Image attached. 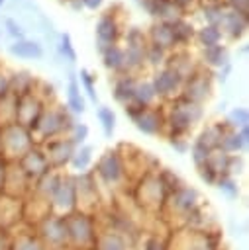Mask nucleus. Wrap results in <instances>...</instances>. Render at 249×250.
<instances>
[{
    "label": "nucleus",
    "instance_id": "1",
    "mask_svg": "<svg viewBox=\"0 0 249 250\" xmlns=\"http://www.w3.org/2000/svg\"><path fill=\"white\" fill-rule=\"evenodd\" d=\"M75 119L71 115V111L63 105H45L39 119L35 121L31 133L33 145H43L47 141L59 139V137H67L69 131L73 129Z\"/></svg>",
    "mask_w": 249,
    "mask_h": 250
},
{
    "label": "nucleus",
    "instance_id": "2",
    "mask_svg": "<svg viewBox=\"0 0 249 250\" xmlns=\"http://www.w3.org/2000/svg\"><path fill=\"white\" fill-rule=\"evenodd\" d=\"M200 203H202L200 193H198L194 188H190V186H186V184L182 182L178 188H174L173 191L167 193L165 203H163V207H161V211H159L157 217H159L161 223L165 225V221L173 215L174 219H178V223H176L174 229H180V227H186L190 215L200 207ZM174 229H173V230H174Z\"/></svg>",
    "mask_w": 249,
    "mask_h": 250
},
{
    "label": "nucleus",
    "instance_id": "3",
    "mask_svg": "<svg viewBox=\"0 0 249 250\" xmlns=\"http://www.w3.org/2000/svg\"><path fill=\"white\" fill-rule=\"evenodd\" d=\"M165 111V133L167 137H184L204 115L200 104H194L182 96L171 100L169 109Z\"/></svg>",
    "mask_w": 249,
    "mask_h": 250
},
{
    "label": "nucleus",
    "instance_id": "4",
    "mask_svg": "<svg viewBox=\"0 0 249 250\" xmlns=\"http://www.w3.org/2000/svg\"><path fill=\"white\" fill-rule=\"evenodd\" d=\"M165 197H167L165 184H163L159 172H155V170L143 174L137 180V186L133 188V201L147 215H159V211L165 203Z\"/></svg>",
    "mask_w": 249,
    "mask_h": 250
},
{
    "label": "nucleus",
    "instance_id": "5",
    "mask_svg": "<svg viewBox=\"0 0 249 250\" xmlns=\"http://www.w3.org/2000/svg\"><path fill=\"white\" fill-rule=\"evenodd\" d=\"M220 248V232L212 230H196L190 227H180L169 230L167 248L165 250H218Z\"/></svg>",
    "mask_w": 249,
    "mask_h": 250
},
{
    "label": "nucleus",
    "instance_id": "6",
    "mask_svg": "<svg viewBox=\"0 0 249 250\" xmlns=\"http://www.w3.org/2000/svg\"><path fill=\"white\" fill-rule=\"evenodd\" d=\"M67 227V242L69 248L75 250H92L96 238V219L92 215L73 211L65 217Z\"/></svg>",
    "mask_w": 249,
    "mask_h": 250
},
{
    "label": "nucleus",
    "instance_id": "7",
    "mask_svg": "<svg viewBox=\"0 0 249 250\" xmlns=\"http://www.w3.org/2000/svg\"><path fill=\"white\" fill-rule=\"evenodd\" d=\"M8 10L14 12V20L25 29V31H37L43 33L47 39L57 35L53 21L43 14L41 8L35 6V2H10Z\"/></svg>",
    "mask_w": 249,
    "mask_h": 250
},
{
    "label": "nucleus",
    "instance_id": "8",
    "mask_svg": "<svg viewBox=\"0 0 249 250\" xmlns=\"http://www.w3.org/2000/svg\"><path fill=\"white\" fill-rule=\"evenodd\" d=\"M94 176H96V182L98 184L110 188L112 191L114 189H125L127 176H125L124 162H122V156H120L118 148L104 150V154L96 162Z\"/></svg>",
    "mask_w": 249,
    "mask_h": 250
},
{
    "label": "nucleus",
    "instance_id": "9",
    "mask_svg": "<svg viewBox=\"0 0 249 250\" xmlns=\"http://www.w3.org/2000/svg\"><path fill=\"white\" fill-rule=\"evenodd\" d=\"M0 141H2V158L6 162H18L33 146L31 133L18 123L0 127Z\"/></svg>",
    "mask_w": 249,
    "mask_h": 250
},
{
    "label": "nucleus",
    "instance_id": "10",
    "mask_svg": "<svg viewBox=\"0 0 249 250\" xmlns=\"http://www.w3.org/2000/svg\"><path fill=\"white\" fill-rule=\"evenodd\" d=\"M75 191H76V211L96 217L102 211L100 205V189L94 172H80L75 176Z\"/></svg>",
    "mask_w": 249,
    "mask_h": 250
},
{
    "label": "nucleus",
    "instance_id": "11",
    "mask_svg": "<svg viewBox=\"0 0 249 250\" xmlns=\"http://www.w3.org/2000/svg\"><path fill=\"white\" fill-rule=\"evenodd\" d=\"M31 229L47 250H61V248L69 246L65 217H57V215L49 213L43 219H39Z\"/></svg>",
    "mask_w": 249,
    "mask_h": 250
},
{
    "label": "nucleus",
    "instance_id": "12",
    "mask_svg": "<svg viewBox=\"0 0 249 250\" xmlns=\"http://www.w3.org/2000/svg\"><path fill=\"white\" fill-rule=\"evenodd\" d=\"M73 211H76V191H75V176L73 174H65L61 176L51 201H49V213L57 215V217H67Z\"/></svg>",
    "mask_w": 249,
    "mask_h": 250
},
{
    "label": "nucleus",
    "instance_id": "13",
    "mask_svg": "<svg viewBox=\"0 0 249 250\" xmlns=\"http://www.w3.org/2000/svg\"><path fill=\"white\" fill-rule=\"evenodd\" d=\"M43 107H45V100L39 94H35L33 90L27 94L16 96V123L25 127L27 131H31L35 121L39 119Z\"/></svg>",
    "mask_w": 249,
    "mask_h": 250
},
{
    "label": "nucleus",
    "instance_id": "14",
    "mask_svg": "<svg viewBox=\"0 0 249 250\" xmlns=\"http://www.w3.org/2000/svg\"><path fill=\"white\" fill-rule=\"evenodd\" d=\"M178 96L202 105V102H206L212 96V74L204 68H196L190 76L184 78V84Z\"/></svg>",
    "mask_w": 249,
    "mask_h": 250
},
{
    "label": "nucleus",
    "instance_id": "15",
    "mask_svg": "<svg viewBox=\"0 0 249 250\" xmlns=\"http://www.w3.org/2000/svg\"><path fill=\"white\" fill-rule=\"evenodd\" d=\"M182 84H184V76L178 70H174L173 66H163L151 78V86L155 90V96L169 100V102L174 98L176 92L182 90Z\"/></svg>",
    "mask_w": 249,
    "mask_h": 250
},
{
    "label": "nucleus",
    "instance_id": "16",
    "mask_svg": "<svg viewBox=\"0 0 249 250\" xmlns=\"http://www.w3.org/2000/svg\"><path fill=\"white\" fill-rule=\"evenodd\" d=\"M39 146L43 148L51 170H63L71 162V158H73V154L76 150V145L69 137H59V139L47 141V143H43Z\"/></svg>",
    "mask_w": 249,
    "mask_h": 250
},
{
    "label": "nucleus",
    "instance_id": "17",
    "mask_svg": "<svg viewBox=\"0 0 249 250\" xmlns=\"http://www.w3.org/2000/svg\"><path fill=\"white\" fill-rule=\"evenodd\" d=\"M18 164H20L22 172L25 174V178L29 180L31 186L51 170V166H49V162H47V156H45V152H43V148H41L39 145H33V146L18 160Z\"/></svg>",
    "mask_w": 249,
    "mask_h": 250
},
{
    "label": "nucleus",
    "instance_id": "18",
    "mask_svg": "<svg viewBox=\"0 0 249 250\" xmlns=\"http://www.w3.org/2000/svg\"><path fill=\"white\" fill-rule=\"evenodd\" d=\"M31 189L29 180L25 178V174L22 172L18 162H6V170H4V182H2V193L10 195V197H18L24 199Z\"/></svg>",
    "mask_w": 249,
    "mask_h": 250
},
{
    "label": "nucleus",
    "instance_id": "19",
    "mask_svg": "<svg viewBox=\"0 0 249 250\" xmlns=\"http://www.w3.org/2000/svg\"><path fill=\"white\" fill-rule=\"evenodd\" d=\"M24 223V199L0 193V230H14Z\"/></svg>",
    "mask_w": 249,
    "mask_h": 250
},
{
    "label": "nucleus",
    "instance_id": "20",
    "mask_svg": "<svg viewBox=\"0 0 249 250\" xmlns=\"http://www.w3.org/2000/svg\"><path fill=\"white\" fill-rule=\"evenodd\" d=\"M120 29H122L120 21L112 10L102 14L100 20L96 21V47H98V51H102L108 45H116V41L120 37Z\"/></svg>",
    "mask_w": 249,
    "mask_h": 250
},
{
    "label": "nucleus",
    "instance_id": "21",
    "mask_svg": "<svg viewBox=\"0 0 249 250\" xmlns=\"http://www.w3.org/2000/svg\"><path fill=\"white\" fill-rule=\"evenodd\" d=\"M133 123L143 135H159L165 131V111L163 107H145Z\"/></svg>",
    "mask_w": 249,
    "mask_h": 250
},
{
    "label": "nucleus",
    "instance_id": "22",
    "mask_svg": "<svg viewBox=\"0 0 249 250\" xmlns=\"http://www.w3.org/2000/svg\"><path fill=\"white\" fill-rule=\"evenodd\" d=\"M10 250H47L33 229L25 223L10 230Z\"/></svg>",
    "mask_w": 249,
    "mask_h": 250
},
{
    "label": "nucleus",
    "instance_id": "23",
    "mask_svg": "<svg viewBox=\"0 0 249 250\" xmlns=\"http://www.w3.org/2000/svg\"><path fill=\"white\" fill-rule=\"evenodd\" d=\"M147 41L153 43V45H157V47H161V49H165L167 53H169L171 49H176L169 21H155V23L149 27Z\"/></svg>",
    "mask_w": 249,
    "mask_h": 250
},
{
    "label": "nucleus",
    "instance_id": "24",
    "mask_svg": "<svg viewBox=\"0 0 249 250\" xmlns=\"http://www.w3.org/2000/svg\"><path fill=\"white\" fill-rule=\"evenodd\" d=\"M247 21H249V18H245L233 10H225L224 18L220 21V31H225L231 39H239L247 31Z\"/></svg>",
    "mask_w": 249,
    "mask_h": 250
},
{
    "label": "nucleus",
    "instance_id": "25",
    "mask_svg": "<svg viewBox=\"0 0 249 250\" xmlns=\"http://www.w3.org/2000/svg\"><path fill=\"white\" fill-rule=\"evenodd\" d=\"M8 53L12 57H18V59H33V61H39L43 59L45 51H43V45L39 41H33V39H20V41H14L10 47H8Z\"/></svg>",
    "mask_w": 249,
    "mask_h": 250
},
{
    "label": "nucleus",
    "instance_id": "26",
    "mask_svg": "<svg viewBox=\"0 0 249 250\" xmlns=\"http://www.w3.org/2000/svg\"><path fill=\"white\" fill-rule=\"evenodd\" d=\"M135 84L137 80L131 76V74H120L116 76L114 80V86H112V96L118 104L122 105H127L133 102V92H135Z\"/></svg>",
    "mask_w": 249,
    "mask_h": 250
},
{
    "label": "nucleus",
    "instance_id": "27",
    "mask_svg": "<svg viewBox=\"0 0 249 250\" xmlns=\"http://www.w3.org/2000/svg\"><path fill=\"white\" fill-rule=\"evenodd\" d=\"M67 109L73 113H84L86 109V102L82 98L78 78L73 70H69L67 74Z\"/></svg>",
    "mask_w": 249,
    "mask_h": 250
},
{
    "label": "nucleus",
    "instance_id": "28",
    "mask_svg": "<svg viewBox=\"0 0 249 250\" xmlns=\"http://www.w3.org/2000/svg\"><path fill=\"white\" fill-rule=\"evenodd\" d=\"M145 10L153 18H157V21H169V20H174V18L182 16V12L171 0H147Z\"/></svg>",
    "mask_w": 249,
    "mask_h": 250
},
{
    "label": "nucleus",
    "instance_id": "29",
    "mask_svg": "<svg viewBox=\"0 0 249 250\" xmlns=\"http://www.w3.org/2000/svg\"><path fill=\"white\" fill-rule=\"evenodd\" d=\"M171 23V31H173V39H174V45H188L192 39H194V27L188 20H184L182 16L180 18H174V20H169Z\"/></svg>",
    "mask_w": 249,
    "mask_h": 250
},
{
    "label": "nucleus",
    "instance_id": "30",
    "mask_svg": "<svg viewBox=\"0 0 249 250\" xmlns=\"http://www.w3.org/2000/svg\"><path fill=\"white\" fill-rule=\"evenodd\" d=\"M102 55V62L108 70L112 72H122L124 70V49L118 45H108L100 51Z\"/></svg>",
    "mask_w": 249,
    "mask_h": 250
},
{
    "label": "nucleus",
    "instance_id": "31",
    "mask_svg": "<svg viewBox=\"0 0 249 250\" xmlns=\"http://www.w3.org/2000/svg\"><path fill=\"white\" fill-rule=\"evenodd\" d=\"M57 59L67 62V64L76 62V51L73 47V39H71L69 33H59L57 35Z\"/></svg>",
    "mask_w": 249,
    "mask_h": 250
},
{
    "label": "nucleus",
    "instance_id": "32",
    "mask_svg": "<svg viewBox=\"0 0 249 250\" xmlns=\"http://www.w3.org/2000/svg\"><path fill=\"white\" fill-rule=\"evenodd\" d=\"M155 90L151 86V80H139L135 84V92H133V104L141 105V107H151V104L155 102Z\"/></svg>",
    "mask_w": 249,
    "mask_h": 250
},
{
    "label": "nucleus",
    "instance_id": "33",
    "mask_svg": "<svg viewBox=\"0 0 249 250\" xmlns=\"http://www.w3.org/2000/svg\"><path fill=\"white\" fill-rule=\"evenodd\" d=\"M204 62L208 66L222 68L224 64L229 62V53H227V49L222 43L220 45H214V47H208V49H204Z\"/></svg>",
    "mask_w": 249,
    "mask_h": 250
},
{
    "label": "nucleus",
    "instance_id": "34",
    "mask_svg": "<svg viewBox=\"0 0 249 250\" xmlns=\"http://www.w3.org/2000/svg\"><path fill=\"white\" fill-rule=\"evenodd\" d=\"M92 152H94V148H92L90 145H78L69 164H71L78 174H80V172H86V168H88L90 162H92Z\"/></svg>",
    "mask_w": 249,
    "mask_h": 250
},
{
    "label": "nucleus",
    "instance_id": "35",
    "mask_svg": "<svg viewBox=\"0 0 249 250\" xmlns=\"http://www.w3.org/2000/svg\"><path fill=\"white\" fill-rule=\"evenodd\" d=\"M194 37L198 39V43H200L204 49L222 43V31H220L218 25H204V27H200V29L194 33Z\"/></svg>",
    "mask_w": 249,
    "mask_h": 250
},
{
    "label": "nucleus",
    "instance_id": "36",
    "mask_svg": "<svg viewBox=\"0 0 249 250\" xmlns=\"http://www.w3.org/2000/svg\"><path fill=\"white\" fill-rule=\"evenodd\" d=\"M224 4L220 0H208L204 6H202V16L206 20V25H218L220 27V21L224 18Z\"/></svg>",
    "mask_w": 249,
    "mask_h": 250
},
{
    "label": "nucleus",
    "instance_id": "37",
    "mask_svg": "<svg viewBox=\"0 0 249 250\" xmlns=\"http://www.w3.org/2000/svg\"><path fill=\"white\" fill-rule=\"evenodd\" d=\"M96 117L100 121V127L104 131V137L106 139H112V135L116 131V113H114V109L108 107V105H100L96 109Z\"/></svg>",
    "mask_w": 249,
    "mask_h": 250
},
{
    "label": "nucleus",
    "instance_id": "38",
    "mask_svg": "<svg viewBox=\"0 0 249 250\" xmlns=\"http://www.w3.org/2000/svg\"><path fill=\"white\" fill-rule=\"evenodd\" d=\"M76 78H78L80 88L86 92L88 100H90L92 104H98V94H96V76H94V74H90V70H88V68H80V70H78V74H76Z\"/></svg>",
    "mask_w": 249,
    "mask_h": 250
},
{
    "label": "nucleus",
    "instance_id": "39",
    "mask_svg": "<svg viewBox=\"0 0 249 250\" xmlns=\"http://www.w3.org/2000/svg\"><path fill=\"white\" fill-rule=\"evenodd\" d=\"M214 186H216L227 199H235V197L239 195V188H237V182H235L233 176H220Z\"/></svg>",
    "mask_w": 249,
    "mask_h": 250
},
{
    "label": "nucleus",
    "instance_id": "40",
    "mask_svg": "<svg viewBox=\"0 0 249 250\" xmlns=\"http://www.w3.org/2000/svg\"><path fill=\"white\" fill-rule=\"evenodd\" d=\"M225 123L231 127V129H239V127H245L249 125V111L245 107H233L229 113H227V119Z\"/></svg>",
    "mask_w": 249,
    "mask_h": 250
},
{
    "label": "nucleus",
    "instance_id": "41",
    "mask_svg": "<svg viewBox=\"0 0 249 250\" xmlns=\"http://www.w3.org/2000/svg\"><path fill=\"white\" fill-rule=\"evenodd\" d=\"M167 61H169V55H167L165 49H161V47H157L153 43L147 45V49H145V62H149L153 66H159V64L167 62Z\"/></svg>",
    "mask_w": 249,
    "mask_h": 250
},
{
    "label": "nucleus",
    "instance_id": "42",
    "mask_svg": "<svg viewBox=\"0 0 249 250\" xmlns=\"http://www.w3.org/2000/svg\"><path fill=\"white\" fill-rule=\"evenodd\" d=\"M88 133H90V129H88V125L86 123H78V121H75V125H73V129L69 131V139L78 146V145H84V141L88 139Z\"/></svg>",
    "mask_w": 249,
    "mask_h": 250
},
{
    "label": "nucleus",
    "instance_id": "43",
    "mask_svg": "<svg viewBox=\"0 0 249 250\" xmlns=\"http://www.w3.org/2000/svg\"><path fill=\"white\" fill-rule=\"evenodd\" d=\"M4 29H6V33L14 39V41H20V39H25V29L14 20V18H4Z\"/></svg>",
    "mask_w": 249,
    "mask_h": 250
},
{
    "label": "nucleus",
    "instance_id": "44",
    "mask_svg": "<svg viewBox=\"0 0 249 250\" xmlns=\"http://www.w3.org/2000/svg\"><path fill=\"white\" fill-rule=\"evenodd\" d=\"M169 139V145L178 152V154H186V150L190 148V145H188V141L184 139V137H167Z\"/></svg>",
    "mask_w": 249,
    "mask_h": 250
},
{
    "label": "nucleus",
    "instance_id": "45",
    "mask_svg": "<svg viewBox=\"0 0 249 250\" xmlns=\"http://www.w3.org/2000/svg\"><path fill=\"white\" fill-rule=\"evenodd\" d=\"M229 2V10L249 18V0H227Z\"/></svg>",
    "mask_w": 249,
    "mask_h": 250
},
{
    "label": "nucleus",
    "instance_id": "46",
    "mask_svg": "<svg viewBox=\"0 0 249 250\" xmlns=\"http://www.w3.org/2000/svg\"><path fill=\"white\" fill-rule=\"evenodd\" d=\"M10 94V76L0 68V100Z\"/></svg>",
    "mask_w": 249,
    "mask_h": 250
},
{
    "label": "nucleus",
    "instance_id": "47",
    "mask_svg": "<svg viewBox=\"0 0 249 250\" xmlns=\"http://www.w3.org/2000/svg\"><path fill=\"white\" fill-rule=\"evenodd\" d=\"M229 72H231V62H227V64H224V66L220 68V72H218V80H220L222 84H225L227 78H229Z\"/></svg>",
    "mask_w": 249,
    "mask_h": 250
},
{
    "label": "nucleus",
    "instance_id": "48",
    "mask_svg": "<svg viewBox=\"0 0 249 250\" xmlns=\"http://www.w3.org/2000/svg\"><path fill=\"white\" fill-rule=\"evenodd\" d=\"M0 250H10V232L0 230Z\"/></svg>",
    "mask_w": 249,
    "mask_h": 250
},
{
    "label": "nucleus",
    "instance_id": "49",
    "mask_svg": "<svg viewBox=\"0 0 249 250\" xmlns=\"http://www.w3.org/2000/svg\"><path fill=\"white\" fill-rule=\"evenodd\" d=\"M102 2H104V0H80L82 8H88V10H96V8H100Z\"/></svg>",
    "mask_w": 249,
    "mask_h": 250
},
{
    "label": "nucleus",
    "instance_id": "50",
    "mask_svg": "<svg viewBox=\"0 0 249 250\" xmlns=\"http://www.w3.org/2000/svg\"><path fill=\"white\" fill-rule=\"evenodd\" d=\"M171 2H173L180 12H184L186 8H190V6L194 4V0H171Z\"/></svg>",
    "mask_w": 249,
    "mask_h": 250
},
{
    "label": "nucleus",
    "instance_id": "51",
    "mask_svg": "<svg viewBox=\"0 0 249 250\" xmlns=\"http://www.w3.org/2000/svg\"><path fill=\"white\" fill-rule=\"evenodd\" d=\"M4 170H6V160L0 158V193H2V182H4Z\"/></svg>",
    "mask_w": 249,
    "mask_h": 250
},
{
    "label": "nucleus",
    "instance_id": "52",
    "mask_svg": "<svg viewBox=\"0 0 249 250\" xmlns=\"http://www.w3.org/2000/svg\"><path fill=\"white\" fill-rule=\"evenodd\" d=\"M69 6H71L75 12H80V10H82V4H80V0H69Z\"/></svg>",
    "mask_w": 249,
    "mask_h": 250
},
{
    "label": "nucleus",
    "instance_id": "53",
    "mask_svg": "<svg viewBox=\"0 0 249 250\" xmlns=\"http://www.w3.org/2000/svg\"><path fill=\"white\" fill-rule=\"evenodd\" d=\"M10 2H33V0H10Z\"/></svg>",
    "mask_w": 249,
    "mask_h": 250
},
{
    "label": "nucleus",
    "instance_id": "54",
    "mask_svg": "<svg viewBox=\"0 0 249 250\" xmlns=\"http://www.w3.org/2000/svg\"><path fill=\"white\" fill-rule=\"evenodd\" d=\"M4 4H6V0H0V8H2V6H4Z\"/></svg>",
    "mask_w": 249,
    "mask_h": 250
},
{
    "label": "nucleus",
    "instance_id": "55",
    "mask_svg": "<svg viewBox=\"0 0 249 250\" xmlns=\"http://www.w3.org/2000/svg\"><path fill=\"white\" fill-rule=\"evenodd\" d=\"M0 158H2V141H0Z\"/></svg>",
    "mask_w": 249,
    "mask_h": 250
},
{
    "label": "nucleus",
    "instance_id": "56",
    "mask_svg": "<svg viewBox=\"0 0 249 250\" xmlns=\"http://www.w3.org/2000/svg\"><path fill=\"white\" fill-rule=\"evenodd\" d=\"M61 250H75V248H69V246H67V248H61Z\"/></svg>",
    "mask_w": 249,
    "mask_h": 250
},
{
    "label": "nucleus",
    "instance_id": "57",
    "mask_svg": "<svg viewBox=\"0 0 249 250\" xmlns=\"http://www.w3.org/2000/svg\"><path fill=\"white\" fill-rule=\"evenodd\" d=\"M0 37H2V29H0Z\"/></svg>",
    "mask_w": 249,
    "mask_h": 250
}]
</instances>
